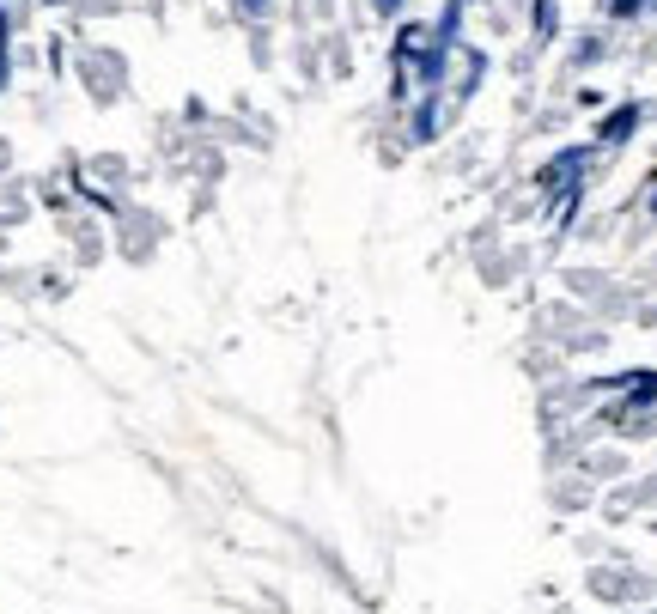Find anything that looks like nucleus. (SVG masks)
<instances>
[{
    "label": "nucleus",
    "instance_id": "f03ea898",
    "mask_svg": "<svg viewBox=\"0 0 657 614\" xmlns=\"http://www.w3.org/2000/svg\"><path fill=\"white\" fill-rule=\"evenodd\" d=\"M609 13H639V0H609Z\"/></svg>",
    "mask_w": 657,
    "mask_h": 614
},
{
    "label": "nucleus",
    "instance_id": "f257e3e1",
    "mask_svg": "<svg viewBox=\"0 0 657 614\" xmlns=\"http://www.w3.org/2000/svg\"><path fill=\"white\" fill-rule=\"evenodd\" d=\"M633 128H639V104H621V110L603 122V140H627Z\"/></svg>",
    "mask_w": 657,
    "mask_h": 614
}]
</instances>
